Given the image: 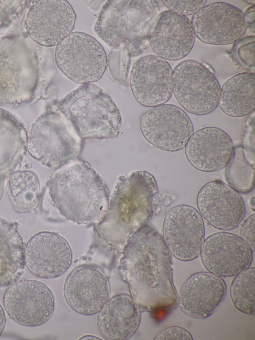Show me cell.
<instances>
[{
  "instance_id": "1",
  "label": "cell",
  "mask_w": 255,
  "mask_h": 340,
  "mask_svg": "<svg viewBox=\"0 0 255 340\" xmlns=\"http://www.w3.org/2000/svg\"><path fill=\"white\" fill-rule=\"evenodd\" d=\"M120 271L139 309L171 310L178 301L173 281L171 255L162 236L148 224L141 227L123 247Z\"/></svg>"
},
{
  "instance_id": "2",
  "label": "cell",
  "mask_w": 255,
  "mask_h": 340,
  "mask_svg": "<svg viewBox=\"0 0 255 340\" xmlns=\"http://www.w3.org/2000/svg\"><path fill=\"white\" fill-rule=\"evenodd\" d=\"M109 201L108 188L99 174L88 163L74 160L51 175L41 208L48 218L58 216L79 224L96 225L105 216Z\"/></svg>"
},
{
  "instance_id": "3",
  "label": "cell",
  "mask_w": 255,
  "mask_h": 340,
  "mask_svg": "<svg viewBox=\"0 0 255 340\" xmlns=\"http://www.w3.org/2000/svg\"><path fill=\"white\" fill-rule=\"evenodd\" d=\"M159 204L155 177L145 170L120 176L107 213L96 225L97 232L110 246L123 248L129 237L148 224Z\"/></svg>"
},
{
  "instance_id": "4",
  "label": "cell",
  "mask_w": 255,
  "mask_h": 340,
  "mask_svg": "<svg viewBox=\"0 0 255 340\" xmlns=\"http://www.w3.org/2000/svg\"><path fill=\"white\" fill-rule=\"evenodd\" d=\"M81 139L115 138L122 118L111 97L93 83L84 84L54 104Z\"/></svg>"
},
{
  "instance_id": "5",
  "label": "cell",
  "mask_w": 255,
  "mask_h": 340,
  "mask_svg": "<svg viewBox=\"0 0 255 340\" xmlns=\"http://www.w3.org/2000/svg\"><path fill=\"white\" fill-rule=\"evenodd\" d=\"M159 10L155 0H108L99 13L94 30L109 46L124 44L132 56L137 55L142 50Z\"/></svg>"
},
{
  "instance_id": "6",
  "label": "cell",
  "mask_w": 255,
  "mask_h": 340,
  "mask_svg": "<svg viewBox=\"0 0 255 340\" xmlns=\"http://www.w3.org/2000/svg\"><path fill=\"white\" fill-rule=\"evenodd\" d=\"M36 53L24 38L0 36V107L31 102L40 80Z\"/></svg>"
},
{
  "instance_id": "7",
  "label": "cell",
  "mask_w": 255,
  "mask_h": 340,
  "mask_svg": "<svg viewBox=\"0 0 255 340\" xmlns=\"http://www.w3.org/2000/svg\"><path fill=\"white\" fill-rule=\"evenodd\" d=\"M82 148L81 139L54 104L32 124L27 150L31 157L51 168H59L75 159Z\"/></svg>"
},
{
  "instance_id": "8",
  "label": "cell",
  "mask_w": 255,
  "mask_h": 340,
  "mask_svg": "<svg viewBox=\"0 0 255 340\" xmlns=\"http://www.w3.org/2000/svg\"><path fill=\"white\" fill-rule=\"evenodd\" d=\"M55 60L63 74L82 85L99 81L107 63L101 44L91 35L81 32H72L56 46Z\"/></svg>"
},
{
  "instance_id": "9",
  "label": "cell",
  "mask_w": 255,
  "mask_h": 340,
  "mask_svg": "<svg viewBox=\"0 0 255 340\" xmlns=\"http://www.w3.org/2000/svg\"><path fill=\"white\" fill-rule=\"evenodd\" d=\"M173 93L188 112L205 115L218 106L221 87L214 73L202 63L185 60L173 70Z\"/></svg>"
},
{
  "instance_id": "10",
  "label": "cell",
  "mask_w": 255,
  "mask_h": 340,
  "mask_svg": "<svg viewBox=\"0 0 255 340\" xmlns=\"http://www.w3.org/2000/svg\"><path fill=\"white\" fill-rule=\"evenodd\" d=\"M140 128L150 144L168 152L183 149L194 132L192 122L187 113L169 104L148 110L140 118Z\"/></svg>"
},
{
  "instance_id": "11",
  "label": "cell",
  "mask_w": 255,
  "mask_h": 340,
  "mask_svg": "<svg viewBox=\"0 0 255 340\" xmlns=\"http://www.w3.org/2000/svg\"><path fill=\"white\" fill-rule=\"evenodd\" d=\"M9 318L27 327L40 326L53 315L55 303L50 289L41 281L23 279L10 285L3 297Z\"/></svg>"
},
{
  "instance_id": "12",
  "label": "cell",
  "mask_w": 255,
  "mask_h": 340,
  "mask_svg": "<svg viewBox=\"0 0 255 340\" xmlns=\"http://www.w3.org/2000/svg\"><path fill=\"white\" fill-rule=\"evenodd\" d=\"M162 237L171 255L188 262L197 258L205 240L203 218L193 206L181 204L166 214Z\"/></svg>"
},
{
  "instance_id": "13",
  "label": "cell",
  "mask_w": 255,
  "mask_h": 340,
  "mask_svg": "<svg viewBox=\"0 0 255 340\" xmlns=\"http://www.w3.org/2000/svg\"><path fill=\"white\" fill-rule=\"evenodd\" d=\"M191 23L200 41L214 45L233 43L243 36L247 28L243 12L223 2L204 5L193 15Z\"/></svg>"
},
{
  "instance_id": "14",
  "label": "cell",
  "mask_w": 255,
  "mask_h": 340,
  "mask_svg": "<svg viewBox=\"0 0 255 340\" xmlns=\"http://www.w3.org/2000/svg\"><path fill=\"white\" fill-rule=\"evenodd\" d=\"M76 15L64 0H40L29 9L25 21L30 38L39 45L57 46L72 33Z\"/></svg>"
},
{
  "instance_id": "15",
  "label": "cell",
  "mask_w": 255,
  "mask_h": 340,
  "mask_svg": "<svg viewBox=\"0 0 255 340\" xmlns=\"http://www.w3.org/2000/svg\"><path fill=\"white\" fill-rule=\"evenodd\" d=\"M130 86L136 100L153 107L165 104L173 93V70L165 59L154 55L145 56L133 64Z\"/></svg>"
},
{
  "instance_id": "16",
  "label": "cell",
  "mask_w": 255,
  "mask_h": 340,
  "mask_svg": "<svg viewBox=\"0 0 255 340\" xmlns=\"http://www.w3.org/2000/svg\"><path fill=\"white\" fill-rule=\"evenodd\" d=\"M63 291L65 299L71 309L81 315H92L98 313L108 299L110 287L100 267L84 264L69 274Z\"/></svg>"
},
{
  "instance_id": "17",
  "label": "cell",
  "mask_w": 255,
  "mask_h": 340,
  "mask_svg": "<svg viewBox=\"0 0 255 340\" xmlns=\"http://www.w3.org/2000/svg\"><path fill=\"white\" fill-rule=\"evenodd\" d=\"M198 212L214 228L228 231L237 228L245 215V206L240 193L220 180L209 182L198 193Z\"/></svg>"
},
{
  "instance_id": "18",
  "label": "cell",
  "mask_w": 255,
  "mask_h": 340,
  "mask_svg": "<svg viewBox=\"0 0 255 340\" xmlns=\"http://www.w3.org/2000/svg\"><path fill=\"white\" fill-rule=\"evenodd\" d=\"M253 252L240 237L223 231L207 237L200 255L207 271L221 277H229L250 267Z\"/></svg>"
},
{
  "instance_id": "19",
  "label": "cell",
  "mask_w": 255,
  "mask_h": 340,
  "mask_svg": "<svg viewBox=\"0 0 255 340\" xmlns=\"http://www.w3.org/2000/svg\"><path fill=\"white\" fill-rule=\"evenodd\" d=\"M24 259L25 265L33 275L48 279L60 276L68 269L72 253L63 237L43 231L29 240L25 246Z\"/></svg>"
},
{
  "instance_id": "20",
  "label": "cell",
  "mask_w": 255,
  "mask_h": 340,
  "mask_svg": "<svg viewBox=\"0 0 255 340\" xmlns=\"http://www.w3.org/2000/svg\"><path fill=\"white\" fill-rule=\"evenodd\" d=\"M147 40L158 56L176 61L185 57L191 52L195 34L188 18L168 10L156 17Z\"/></svg>"
},
{
  "instance_id": "21",
  "label": "cell",
  "mask_w": 255,
  "mask_h": 340,
  "mask_svg": "<svg viewBox=\"0 0 255 340\" xmlns=\"http://www.w3.org/2000/svg\"><path fill=\"white\" fill-rule=\"evenodd\" d=\"M226 291V284L222 277L208 271L197 272L182 285L177 295V302L187 315L207 318L220 306Z\"/></svg>"
},
{
  "instance_id": "22",
  "label": "cell",
  "mask_w": 255,
  "mask_h": 340,
  "mask_svg": "<svg viewBox=\"0 0 255 340\" xmlns=\"http://www.w3.org/2000/svg\"><path fill=\"white\" fill-rule=\"evenodd\" d=\"M184 148L186 157L194 168L210 172L226 167L234 146L227 132L221 128L209 126L193 132Z\"/></svg>"
},
{
  "instance_id": "23",
  "label": "cell",
  "mask_w": 255,
  "mask_h": 340,
  "mask_svg": "<svg viewBox=\"0 0 255 340\" xmlns=\"http://www.w3.org/2000/svg\"><path fill=\"white\" fill-rule=\"evenodd\" d=\"M141 314L131 296L116 295L105 302L97 316V323L101 335L108 340H126L136 332Z\"/></svg>"
},
{
  "instance_id": "24",
  "label": "cell",
  "mask_w": 255,
  "mask_h": 340,
  "mask_svg": "<svg viewBox=\"0 0 255 340\" xmlns=\"http://www.w3.org/2000/svg\"><path fill=\"white\" fill-rule=\"evenodd\" d=\"M27 141L23 124L10 112L0 108V200L7 178L27 152Z\"/></svg>"
},
{
  "instance_id": "25",
  "label": "cell",
  "mask_w": 255,
  "mask_h": 340,
  "mask_svg": "<svg viewBox=\"0 0 255 340\" xmlns=\"http://www.w3.org/2000/svg\"><path fill=\"white\" fill-rule=\"evenodd\" d=\"M17 226L0 216V289L9 286L24 273L25 245Z\"/></svg>"
},
{
  "instance_id": "26",
  "label": "cell",
  "mask_w": 255,
  "mask_h": 340,
  "mask_svg": "<svg viewBox=\"0 0 255 340\" xmlns=\"http://www.w3.org/2000/svg\"><path fill=\"white\" fill-rule=\"evenodd\" d=\"M255 74L238 73L231 77L222 85L218 105L226 115L242 117L255 111Z\"/></svg>"
},
{
  "instance_id": "27",
  "label": "cell",
  "mask_w": 255,
  "mask_h": 340,
  "mask_svg": "<svg viewBox=\"0 0 255 340\" xmlns=\"http://www.w3.org/2000/svg\"><path fill=\"white\" fill-rule=\"evenodd\" d=\"M7 179V192L15 210L19 213L35 210L41 199L37 175L30 171H17L11 173Z\"/></svg>"
},
{
  "instance_id": "28",
  "label": "cell",
  "mask_w": 255,
  "mask_h": 340,
  "mask_svg": "<svg viewBox=\"0 0 255 340\" xmlns=\"http://www.w3.org/2000/svg\"><path fill=\"white\" fill-rule=\"evenodd\" d=\"M225 167V178L229 186L243 194L252 190L254 187V149L242 145L234 147Z\"/></svg>"
},
{
  "instance_id": "29",
  "label": "cell",
  "mask_w": 255,
  "mask_h": 340,
  "mask_svg": "<svg viewBox=\"0 0 255 340\" xmlns=\"http://www.w3.org/2000/svg\"><path fill=\"white\" fill-rule=\"evenodd\" d=\"M255 268L248 267L235 276L230 296L235 307L243 314L255 315Z\"/></svg>"
},
{
  "instance_id": "30",
  "label": "cell",
  "mask_w": 255,
  "mask_h": 340,
  "mask_svg": "<svg viewBox=\"0 0 255 340\" xmlns=\"http://www.w3.org/2000/svg\"><path fill=\"white\" fill-rule=\"evenodd\" d=\"M255 37H242L233 43L227 52L233 62L246 72L255 74Z\"/></svg>"
},
{
  "instance_id": "31",
  "label": "cell",
  "mask_w": 255,
  "mask_h": 340,
  "mask_svg": "<svg viewBox=\"0 0 255 340\" xmlns=\"http://www.w3.org/2000/svg\"><path fill=\"white\" fill-rule=\"evenodd\" d=\"M132 56L130 48L126 44H120L113 47L108 56V67L109 74L114 79L125 80Z\"/></svg>"
},
{
  "instance_id": "32",
  "label": "cell",
  "mask_w": 255,
  "mask_h": 340,
  "mask_svg": "<svg viewBox=\"0 0 255 340\" xmlns=\"http://www.w3.org/2000/svg\"><path fill=\"white\" fill-rule=\"evenodd\" d=\"M23 0H0V28L9 26L19 16Z\"/></svg>"
},
{
  "instance_id": "33",
  "label": "cell",
  "mask_w": 255,
  "mask_h": 340,
  "mask_svg": "<svg viewBox=\"0 0 255 340\" xmlns=\"http://www.w3.org/2000/svg\"><path fill=\"white\" fill-rule=\"evenodd\" d=\"M206 0H162L169 10L185 16L191 15L203 7Z\"/></svg>"
},
{
  "instance_id": "34",
  "label": "cell",
  "mask_w": 255,
  "mask_h": 340,
  "mask_svg": "<svg viewBox=\"0 0 255 340\" xmlns=\"http://www.w3.org/2000/svg\"><path fill=\"white\" fill-rule=\"evenodd\" d=\"M154 340H192L191 333L185 328L172 326L160 331L153 339Z\"/></svg>"
},
{
  "instance_id": "35",
  "label": "cell",
  "mask_w": 255,
  "mask_h": 340,
  "mask_svg": "<svg viewBox=\"0 0 255 340\" xmlns=\"http://www.w3.org/2000/svg\"><path fill=\"white\" fill-rule=\"evenodd\" d=\"M255 214L250 215L241 225L240 238L255 252Z\"/></svg>"
},
{
  "instance_id": "36",
  "label": "cell",
  "mask_w": 255,
  "mask_h": 340,
  "mask_svg": "<svg viewBox=\"0 0 255 340\" xmlns=\"http://www.w3.org/2000/svg\"><path fill=\"white\" fill-rule=\"evenodd\" d=\"M247 27H253L254 29L255 5L249 7L243 13Z\"/></svg>"
},
{
  "instance_id": "37",
  "label": "cell",
  "mask_w": 255,
  "mask_h": 340,
  "mask_svg": "<svg viewBox=\"0 0 255 340\" xmlns=\"http://www.w3.org/2000/svg\"><path fill=\"white\" fill-rule=\"evenodd\" d=\"M6 316L2 306L0 304V337L3 333L6 325Z\"/></svg>"
},
{
  "instance_id": "38",
  "label": "cell",
  "mask_w": 255,
  "mask_h": 340,
  "mask_svg": "<svg viewBox=\"0 0 255 340\" xmlns=\"http://www.w3.org/2000/svg\"><path fill=\"white\" fill-rule=\"evenodd\" d=\"M101 340V339L92 336V335H85L82 337H81L80 340Z\"/></svg>"
},
{
  "instance_id": "39",
  "label": "cell",
  "mask_w": 255,
  "mask_h": 340,
  "mask_svg": "<svg viewBox=\"0 0 255 340\" xmlns=\"http://www.w3.org/2000/svg\"><path fill=\"white\" fill-rule=\"evenodd\" d=\"M244 1L246 2V3H249L250 4H253L254 5L255 4V0H244Z\"/></svg>"
}]
</instances>
